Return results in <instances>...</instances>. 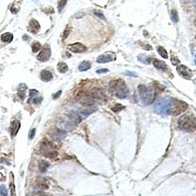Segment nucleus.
I'll return each instance as SVG.
<instances>
[{
    "instance_id": "nucleus-20",
    "label": "nucleus",
    "mask_w": 196,
    "mask_h": 196,
    "mask_svg": "<svg viewBox=\"0 0 196 196\" xmlns=\"http://www.w3.org/2000/svg\"><path fill=\"white\" fill-rule=\"evenodd\" d=\"M27 89V86L24 84H21L18 87V97L23 100L25 96V91Z\"/></svg>"
},
{
    "instance_id": "nucleus-7",
    "label": "nucleus",
    "mask_w": 196,
    "mask_h": 196,
    "mask_svg": "<svg viewBox=\"0 0 196 196\" xmlns=\"http://www.w3.org/2000/svg\"><path fill=\"white\" fill-rule=\"evenodd\" d=\"M116 59V54L114 52L111 51H108L106 53L103 54L101 55H100L97 59V61L100 64H103V63H108L111 62V61H114Z\"/></svg>"
},
{
    "instance_id": "nucleus-23",
    "label": "nucleus",
    "mask_w": 196,
    "mask_h": 196,
    "mask_svg": "<svg viewBox=\"0 0 196 196\" xmlns=\"http://www.w3.org/2000/svg\"><path fill=\"white\" fill-rule=\"evenodd\" d=\"M36 185H37V187L40 190L47 189L48 188V185L47 182H45V179H38Z\"/></svg>"
},
{
    "instance_id": "nucleus-24",
    "label": "nucleus",
    "mask_w": 196,
    "mask_h": 196,
    "mask_svg": "<svg viewBox=\"0 0 196 196\" xmlns=\"http://www.w3.org/2000/svg\"><path fill=\"white\" fill-rule=\"evenodd\" d=\"M137 59H138L139 61H140V62L143 63L145 65H149V63H150V58L148 57L147 55H146V54H143L138 55Z\"/></svg>"
},
{
    "instance_id": "nucleus-12",
    "label": "nucleus",
    "mask_w": 196,
    "mask_h": 196,
    "mask_svg": "<svg viewBox=\"0 0 196 196\" xmlns=\"http://www.w3.org/2000/svg\"><path fill=\"white\" fill-rule=\"evenodd\" d=\"M41 151H47V150H51V149H55L56 146L52 142L49 141L47 139H43L40 144Z\"/></svg>"
},
{
    "instance_id": "nucleus-22",
    "label": "nucleus",
    "mask_w": 196,
    "mask_h": 196,
    "mask_svg": "<svg viewBox=\"0 0 196 196\" xmlns=\"http://www.w3.org/2000/svg\"><path fill=\"white\" fill-rule=\"evenodd\" d=\"M90 68H91V63L87 61H82L78 67V70L80 71H86L87 70H89Z\"/></svg>"
},
{
    "instance_id": "nucleus-1",
    "label": "nucleus",
    "mask_w": 196,
    "mask_h": 196,
    "mask_svg": "<svg viewBox=\"0 0 196 196\" xmlns=\"http://www.w3.org/2000/svg\"><path fill=\"white\" fill-rule=\"evenodd\" d=\"M110 89L112 94L119 99H125L129 96V89L122 79L112 80L110 83Z\"/></svg>"
},
{
    "instance_id": "nucleus-6",
    "label": "nucleus",
    "mask_w": 196,
    "mask_h": 196,
    "mask_svg": "<svg viewBox=\"0 0 196 196\" xmlns=\"http://www.w3.org/2000/svg\"><path fill=\"white\" fill-rule=\"evenodd\" d=\"M48 134L54 140L61 141L67 136V132L59 128H51L48 131Z\"/></svg>"
},
{
    "instance_id": "nucleus-18",
    "label": "nucleus",
    "mask_w": 196,
    "mask_h": 196,
    "mask_svg": "<svg viewBox=\"0 0 196 196\" xmlns=\"http://www.w3.org/2000/svg\"><path fill=\"white\" fill-rule=\"evenodd\" d=\"M153 65L155 67L157 68V69L162 70V71H165L167 69V65L165 64L164 61L160 60H158V59H154L153 60Z\"/></svg>"
},
{
    "instance_id": "nucleus-17",
    "label": "nucleus",
    "mask_w": 196,
    "mask_h": 196,
    "mask_svg": "<svg viewBox=\"0 0 196 196\" xmlns=\"http://www.w3.org/2000/svg\"><path fill=\"white\" fill-rule=\"evenodd\" d=\"M53 76L51 74V73L49 71L47 70H44L41 72V79L45 81V82H48L50 80H52Z\"/></svg>"
},
{
    "instance_id": "nucleus-29",
    "label": "nucleus",
    "mask_w": 196,
    "mask_h": 196,
    "mask_svg": "<svg viewBox=\"0 0 196 196\" xmlns=\"http://www.w3.org/2000/svg\"><path fill=\"white\" fill-rule=\"evenodd\" d=\"M0 194L1 196H8V190L4 185H1L0 186Z\"/></svg>"
},
{
    "instance_id": "nucleus-4",
    "label": "nucleus",
    "mask_w": 196,
    "mask_h": 196,
    "mask_svg": "<svg viewBox=\"0 0 196 196\" xmlns=\"http://www.w3.org/2000/svg\"><path fill=\"white\" fill-rule=\"evenodd\" d=\"M154 111L161 116H168L171 114V104L170 100L166 98L159 99L155 103L153 107Z\"/></svg>"
},
{
    "instance_id": "nucleus-10",
    "label": "nucleus",
    "mask_w": 196,
    "mask_h": 196,
    "mask_svg": "<svg viewBox=\"0 0 196 196\" xmlns=\"http://www.w3.org/2000/svg\"><path fill=\"white\" fill-rule=\"evenodd\" d=\"M176 71L178 73V74L184 78L189 79L192 77V71L188 67L185 65H179L176 68Z\"/></svg>"
},
{
    "instance_id": "nucleus-31",
    "label": "nucleus",
    "mask_w": 196,
    "mask_h": 196,
    "mask_svg": "<svg viewBox=\"0 0 196 196\" xmlns=\"http://www.w3.org/2000/svg\"><path fill=\"white\" fill-rule=\"evenodd\" d=\"M123 108H124L123 106H122V105L120 104V103H116L114 107H112V110L114 112H120L121 111Z\"/></svg>"
},
{
    "instance_id": "nucleus-25",
    "label": "nucleus",
    "mask_w": 196,
    "mask_h": 196,
    "mask_svg": "<svg viewBox=\"0 0 196 196\" xmlns=\"http://www.w3.org/2000/svg\"><path fill=\"white\" fill-rule=\"evenodd\" d=\"M67 69H68V67H67V65H66L65 63H64V62L58 63V71L60 72V73H61V74L66 73Z\"/></svg>"
},
{
    "instance_id": "nucleus-26",
    "label": "nucleus",
    "mask_w": 196,
    "mask_h": 196,
    "mask_svg": "<svg viewBox=\"0 0 196 196\" xmlns=\"http://www.w3.org/2000/svg\"><path fill=\"white\" fill-rule=\"evenodd\" d=\"M157 51H158L159 54H160V55L162 56L163 58H168L167 51H165V49L164 48L159 46V47H158Z\"/></svg>"
},
{
    "instance_id": "nucleus-15",
    "label": "nucleus",
    "mask_w": 196,
    "mask_h": 196,
    "mask_svg": "<svg viewBox=\"0 0 196 196\" xmlns=\"http://www.w3.org/2000/svg\"><path fill=\"white\" fill-rule=\"evenodd\" d=\"M19 128H20V122L18 120H14L12 122L11 124V134L12 136H15L17 135L18 133V130H19Z\"/></svg>"
},
{
    "instance_id": "nucleus-14",
    "label": "nucleus",
    "mask_w": 196,
    "mask_h": 196,
    "mask_svg": "<svg viewBox=\"0 0 196 196\" xmlns=\"http://www.w3.org/2000/svg\"><path fill=\"white\" fill-rule=\"evenodd\" d=\"M42 155L48 159H54L58 157V152L55 149H51V150H47V151H42Z\"/></svg>"
},
{
    "instance_id": "nucleus-27",
    "label": "nucleus",
    "mask_w": 196,
    "mask_h": 196,
    "mask_svg": "<svg viewBox=\"0 0 196 196\" xmlns=\"http://www.w3.org/2000/svg\"><path fill=\"white\" fill-rule=\"evenodd\" d=\"M31 49H32V51H33L34 53H35V52L39 51L41 49L40 43L36 42L32 43V45H31Z\"/></svg>"
},
{
    "instance_id": "nucleus-28",
    "label": "nucleus",
    "mask_w": 196,
    "mask_h": 196,
    "mask_svg": "<svg viewBox=\"0 0 196 196\" xmlns=\"http://www.w3.org/2000/svg\"><path fill=\"white\" fill-rule=\"evenodd\" d=\"M67 3V0H59L58 4V11L61 12L64 9V7L65 6V5Z\"/></svg>"
},
{
    "instance_id": "nucleus-39",
    "label": "nucleus",
    "mask_w": 196,
    "mask_h": 196,
    "mask_svg": "<svg viewBox=\"0 0 196 196\" xmlns=\"http://www.w3.org/2000/svg\"><path fill=\"white\" fill-rule=\"evenodd\" d=\"M95 14H96L97 16H99L100 18H102V19H103V18H104V16H103V14L100 13V12H95Z\"/></svg>"
},
{
    "instance_id": "nucleus-33",
    "label": "nucleus",
    "mask_w": 196,
    "mask_h": 196,
    "mask_svg": "<svg viewBox=\"0 0 196 196\" xmlns=\"http://www.w3.org/2000/svg\"><path fill=\"white\" fill-rule=\"evenodd\" d=\"M42 100L43 98L42 97H35L33 98L32 102H33L35 104H40L41 103H42Z\"/></svg>"
},
{
    "instance_id": "nucleus-36",
    "label": "nucleus",
    "mask_w": 196,
    "mask_h": 196,
    "mask_svg": "<svg viewBox=\"0 0 196 196\" xmlns=\"http://www.w3.org/2000/svg\"><path fill=\"white\" fill-rule=\"evenodd\" d=\"M171 63H172V65H177L178 64H179V60H178V58H176V57H171Z\"/></svg>"
},
{
    "instance_id": "nucleus-35",
    "label": "nucleus",
    "mask_w": 196,
    "mask_h": 196,
    "mask_svg": "<svg viewBox=\"0 0 196 196\" xmlns=\"http://www.w3.org/2000/svg\"><path fill=\"white\" fill-rule=\"evenodd\" d=\"M35 132H36V129H32L31 130V131L29 132V138L30 139V140H32V139L35 137Z\"/></svg>"
},
{
    "instance_id": "nucleus-21",
    "label": "nucleus",
    "mask_w": 196,
    "mask_h": 196,
    "mask_svg": "<svg viewBox=\"0 0 196 196\" xmlns=\"http://www.w3.org/2000/svg\"><path fill=\"white\" fill-rule=\"evenodd\" d=\"M12 39H13L12 34L9 33V32L2 34V35H1V40L5 43H10L12 41Z\"/></svg>"
},
{
    "instance_id": "nucleus-37",
    "label": "nucleus",
    "mask_w": 196,
    "mask_h": 196,
    "mask_svg": "<svg viewBox=\"0 0 196 196\" xmlns=\"http://www.w3.org/2000/svg\"><path fill=\"white\" fill-rule=\"evenodd\" d=\"M61 93H62V91H59L57 92V93H56V94L54 95V99H58V98L61 96Z\"/></svg>"
},
{
    "instance_id": "nucleus-8",
    "label": "nucleus",
    "mask_w": 196,
    "mask_h": 196,
    "mask_svg": "<svg viewBox=\"0 0 196 196\" xmlns=\"http://www.w3.org/2000/svg\"><path fill=\"white\" fill-rule=\"evenodd\" d=\"M94 98L93 94H89V93H83V94H80L79 97H78V100L80 101L81 103H83L84 105H87V106H90V105H93L94 102Z\"/></svg>"
},
{
    "instance_id": "nucleus-13",
    "label": "nucleus",
    "mask_w": 196,
    "mask_h": 196,
    "mask_svg": "<svg viewBox=\"0 0 196 196\" xmlns=\"http://www.w3.org/2000/svg\"><path fill=\"white\" fill-rule=\"evenodd\" d=\"M29 31L30 32L33 34H36L39 30H40V24L38 23V22L35 20V19H31L29 22Z\"/></svg>"
},
{
    "instance_id": "nucleus-5",
    "label": "nucleus",
    "mask_w": 196,
    "mask_h": 196,
    "mask_svg": "<svg viewBox=\"0 0 196 196\" xmlns=\"http://www.w3.org/2000/svg\"><path fill=\"white\" fill-rule=\"evenodd\" d=\"M170 104H171V114L175 116L179 115L183 112H185L188 108L186 103L176 99H171L170 100Z\"/></svg>"
},
{
    "instance_id": "nucleus-40",
    "label": "nucleus",
    "mask_w": 196,
    "mask_h": 196,
    "mask_svg": "<svg viewBox=\"0 0 196 196\" xmlns=\"http://www.w3.org/2000/svg\"><path fill=\"white\" fill-rule=\"evenodd\" d=\"M68 33H69V29H66L65 31V34H64V38H67V35H68Z\"/></svg>"
},
{
    "instance_id": "nucleus-16",
    "label": "nucleus",
    "mask_w": 196,
    "mask_h": 196,
    "mask_svg": "<svg viewBox=\"0 0 196 196\" xmlns=\"http://www.w3.org/2000/svg\"><path fill=\"white\" fill-rule=\"evenodd\" d=\"M69 118L71 121L73 123H75V124H78L81 121V117H80V114L76 111H71L70 113Z\"/></svg>"
},
{
    "instance_id": "nucleus-30",
    "label": "nucleus",
    "mask_w": 196,
    "mask_h": 196,
    "mask_svg": "<svg viewBox=\"0 0 196 196\" xmlns=\"http://www.w3.org/2000/svg\"><path fill=\"white\" fill-rule=\"evenodd\" d=\"M171 19L174 22H177L178 20V13L176 10H171Z\"/></svg>"
},
{
    "instance_id": "nucleus-9",
    "label": "nucleus",
    "mask_w": 196,
    "mask_h": 196,
    "mask_svg": "<svg viewBox=\"0 0 196 196\" xmlns=\"http://www.w3.org/2000/svg\"><path fill=\"white\" fill-rule=\"evenodd\" d=\"M51 49H50V47L48 45H46L44 46L43 49L42 50L39 54L37 56V59L41 61H43V62H45L50 59L51 58Z\"/></svg>"
},
{
    "instance_id": "nucleus-2",
    "label": "nucleus",
    "mask_w": 196,
    "mask_h": 196,
    "mask_svg": "<svg viewBox=\"0 0 196 196\" xmlns=\"http://www.w3.org/2000/svg\"><path fill=\"white\" fill-rule=\"evenodd\" d=\"M139 96L144 105H149L152 103L156 98V92L150 87H147L146 85L140 84L138 86Z\"/></svg>"
},
{
    "instance_id": "nucleus-41",
    "label": "nucleus",
    "mask_w": 196,
    "mask_h": 196,
    "mask_svg": "<svg viewBox=\"0 0 196 196\" xmlns=\"http://www.w3.org/2000/svg\"><path fill=\"white\" fill-rule=\"evenodd\" d=\"M195 26H196V20L195 21Z\"/></svg>"
},
{
    "instance_id": "nucleus-42",
    "label": "nucleus",
    "mask_w": 196,
    "mask_h": 196,
    "mask_svg": "<svg viewBox=\"0 0 196 196\" xmlns=\"http://www.w3.org/2000/svg\"><path fill=\"white\" fill-rule=\"evenodd\" d=\"M195 5H196V4H195Z\"/></svg>"
},
{
    "instance_id": "nucleus-32",
    "label": "nucleus",
    "mask_w": 196,
    "mask_h": 196,
    "mask_svg": "<svg viewBox=\"0 0 196 196\" xmlns=\"http://www.w3.org/2000/svg\"><path fill=\"white\" fill-rule=\"evenodd\" d=\"M38 94V91L36 90L33 89L30 91V99L29 100V103H30L31 100H33L34 97H35V96Z\"/></svg>"
},
{
    "instance_id": "nucleus-3",
    "label": "nucleus",
    "mask_w": 196,
    "mask_h": 196,
    "mask_svg": "<svg viewBox=\"0 0 196 196\" xmlns=\"http://www.w3.org/2000/svg\"><path fill=\"white\" fill-rule=\"evenodd\" d=\"M178 127L182 130L193 132L196 130V118L193 116L184 115L178 119Z\"/></svg>"
},
{
    "instance_id": "nucleus-19",
    "label": "nucleus",
    "mask_w": 196,
    "mask_h": 196,
    "mask_svg": "<svg viewBox=\"0 0 196 196\" xmlns=\"http://www.w3.org/2000/svg\"><path fill=\"white\" fill-rule=\"evenodd\" d=\"M49 166H50L49 163L45 160L40 161L39 163H38V169H39V170H40L42 172H43V173L47 171L48 169L49 168Z\"/></svg>"
},
{
    "instance_id": "nucleus-34",
    "label": "nucleus",
    "mask_w": 196,
    "mask_h": 196,
    "mask_svg": "<svg viewBox=\"0 0 196 196\" xmlns=\"http://www.w3.org/2000/svg\"><path fill=\"white\" fill-rule=\"evenodd\" d=\"M124 74H125V75H127V76H130V77H137L136 73L133 72V71H126L124 72Z\"/></svg>"
},
{
    "instance_id": "nucleus-11",
    "label": "nucleus",
    "mask_w": 196,
    "mask_h": 196,
    "mask_svg": "<svg viewBox=\"0 0 196 196\" xmlns=\"http://www.w3.org/2000/svg\"><path fill=\"white\" fill-rule=\"evenodd\" d=\"M67 49L70 51L74 52V53H82V52H84L87 50V47L83 45V44H81V43L77 42L68 45Z\"/></svg>"
},
{
    "instance_id": "nucleus-38",
    "label": "nucleus",
    "mask_w": 196,
    "mask_h": 196,
    "mask_svg": "<svg viewBox=\"0 0 196 196\" xmlns=\"http://www.w3.org/2000/svg\"><path fill=\"white\" fill-rule=\"evenodd\" d=\"M107 71H108V70H107V69H100V70H97V74L105 73V72H107Z\"/></svg>"
}]
</instances>
